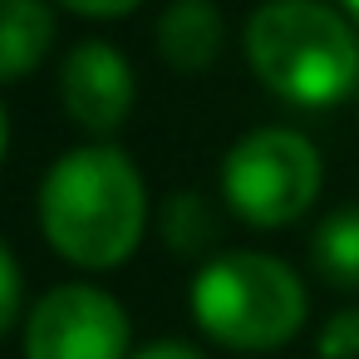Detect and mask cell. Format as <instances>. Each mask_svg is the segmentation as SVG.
<instances>
[{"label":"cell","mask_w":359,"mask_h":359,"mask_svg":"<svg viewBox=\"0 0 359 359\" xmlns=\"http://www.w3.org/2000/svg\"><path fill=\"white\" fill-rule=\"evenodd\" d=\"M60 104L84 133H114L133 114V69H128V60L104 40L74 45L65 55V69H60Z\"/></svg>","instance_id":"obj_6"},{"label":"cell","mask_w":359,"mask_h":359,"mask_svg":"<svg viewBox=\"0 0 359 359\" xmlns=\"http://www.w3.org/2000/svg\"><path fill=\"white\" fill-rule=\"evenodd\" d=\"M128 359H202V349H192L187 339H153V344L133 349Z\"/></svg>","instance_id":"obj_14"},{"label":"cell","mask_w":359,"mask_h":359,"mask_svg":"<svg viewBox=\"0 0 359 359\" xmlns=\"http://www.w3.org/2000/svg\"><path fill=\"white\" fill-rule=\"evenodd\" d=\"M6 143H11V123H6V109H0V163H6Z\"/></svg>","instance_id":"obj_15"},{"label":"cell","mask_w":359,"mask_h":359,"mask_svg":"<svg viewBox=\"0 0 359 359\" xmlns=\"http://www.w3.org/2000/svg\"><path fill=\"white\" fill-rule=\"evenodd\" d=\"M192 320L226 349H280L305 325L300 276L266 251H226L192 276Z\"/></svg>","instance_id":"obj_3"},{"label":"cell","mask_w":359,"mask_h":359,"mask_svg":"<svg viewBox=\"0 0 359 359\" xmlns=\"http://www.w3.org/2000/svg\"><path fill=\"white\" fill-rule=\"evenodd\" d=\"M320 153L295 128H256L231 143L222 158V197L226 207L261 231L290 226L320 197Z\"/></svg>","instance_id":"obj_4"},{"label":"cell","mask_w":359,"mask_h":359,"mask_svg":"<svg viewBox=\"0 0 359 359\" xmlns=\"http://www.w3.org/2000/svg\"><path fill=\"white\" fill-rule=\"evenodd\" d=\"M226 25L212 11V0H172L158 20V55L177 74H207L222 55Z\"/></svg>","instance_id":"obj_7"},{"label":"cell","mask_w":359,"mask_h":359,"mask_svg":"<svg viewBox=\"0 0 359 359\" xmlns=\"http://www.w3.org/2000/svg\"><path fill=\"white\" fill-rule=\"evenodd\" d=\"M148 226V192L128 153L109 143L74 148L55 158L40 182V231L45 241L84 271H109L128 261Z\"/></svg>","instance_id":"obj_1"},{"label":"cell","mask_w":359,"mask_h":359,"mask_svg":"<svg viewBox=\"0 0 359 359\" xmlns=\"http://www.w3.org/2000/svg\"><path fill=\"white\" fill-rule=\"evenodd\" d=\"M60 6L74 11V15H89V20H118V15L138 11L143 0H60Z\"/></svg>","instance_id":"obj_13"},{"label":"cell","mask_w":359,"mask_h":359,"mask_svg":"<svg viewBox=\"0 0 359 359\" xmlns=\"http://www.w3.org/2000/svg\"><path fill=\"white\" fill-rule=\"evenodd\" d=\"M246 65L276 99L325 109L359 79V30L325 0H266L246 20Z\"/></svg>","instance_id":"obj_2"},{"label":"cell","mask_w":359,"mask_h":359,"mask_svg":"<svg viewBox=\"0 0 359 359\" xmlns=\"http://www.w3.org/2000/svg\"><path fill=\"white\" fill-rule=\"evenodd\" d=\"M344 11H349V20H354V30H359V0H344Z\"/></svg>","instance_id":"obj_16"},{"label":"cell","mask_w":359,"mask_h":359,"mask_svg":"<svg viewBox=\"0 0 359 359\" xmlns=\"http://www.w3.org/2000/svg\"><path fill=\"white\" fill-rule=\"evenodd\" d=\"M128 315L99 285H55L25 315V359H128Z\"/></svg>","instance_id":"obj_5"},{"label":"cell","mask_w":359,"mask_h":359,"mask_svg":"<svg viewBox=\"0 0 359 359\" xmlns=\"http://www.w3.org/2000/svg\"><path fill=\"white\" fill-rule=\"evenodd\" d=\"M320 359H359V305L334 310L320 325Z\"/></svg>","instance_id":"obj_11"},{"label":"cell","mask_w":359,"mask_h":359,"mask_svg":"<svg viewBox=\"0 0 359 359\" xmlns=\"http://www.w3.org/2000/svg\"><path fill=\"white\" fill-rule=\"evenodd\" d=\"M55 45V15L45 0H0V84H20Z\"/></svg>","instance_id":"obj_8"},{"label":"cell","mask_w":359,"mask_h":359,"mask_svg":"<svg viewBox=\"0 0 359 359\" xmlns=\"http://www.w3.org/2000/svg\"><path fill=\"white\" fill-rule=\"evenodd\" d=\"M315 271L339 285V290H359V207H344L334 217L320 222L315 241H310Z\"/></svg>","instance_id":"obj_9"},{"label":"cell","mask_w":359,"mask_h":359,"mask_svg":"<svg viewBox=\"0 0 359 359\" xmlns=\"http://www.w3.org/2000/svg\"><path fill=\"white\" fill-rule=\"evenodd\" d=\"M25 310V280H20V266L11 256V246L0 241V334H6Z\"/></svg>","instance_id":"obj_12"},{"label":"cell","mask_w":359,"mask_h":359,"mask_svg":"<svg viewBox=\"0 0 359 359\" xmlns=\"http://www.w3.org/2000/svg\"><path fill=\"white\" fill-rule=\"evenodd\" d=\"M163 236H168L172 251L192 256V251H202L217 236V212L207 207L202 192H172L163 202Z\"/></svg>","instance_id":"obj_10"}]
</instances>
